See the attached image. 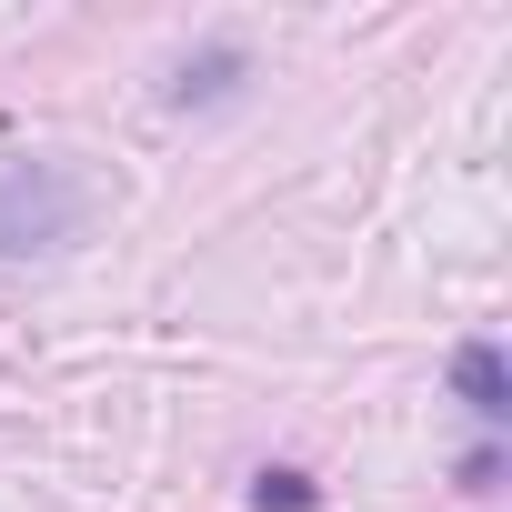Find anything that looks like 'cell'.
<instances>
[{"label":"cell","instance_id":"5b68a950","mask_svg":"<svg viewBox=\"0 0 512 512\" xmlns=\"http://www.w3.org/2000/svg\"><path fill=\"white\" fill-rule=\"evenodd\" d=\"M492 472H502V452L482 442V452H462V492H492Z\"/></svg>","mask_w":512,"mask_h":512},{"label":"cell","instance_id":"277c9868","mask_svg":"<svg viewBox=\"0 0 512 512\" xmlns=\"http://www.w3.org/2000/svg\"><path fill=\"white\" fill-rule=\"evenodd\" d=\"M322 492L302 482V472H262V482H251V512H312Z\"/></svg>","mask_w":512,"mask_h":512},{"label":"cell","instance_id":"7a4b0ae2","mask_svg":"<svg viewBox=\"0 0 512 512\" xmlns=\"http://www.w3.org/2000/svg\"><path fill=\"white\" fill-rule=\"evenodd\" d=\"M452 392H462L472 422H502V412H512V372H502V352H492V342H462V352H452Z\"/></svg>","mask_w":512,"mask_h":512},{"label":"cell","instance_id":"3957f363","mask_svg":"<svg viewBox=\"0 0 512 512\" xmlns=\"http://www.w3.org/2000/svg\"><path fill=\"white\" fill-rule=\"evenodd\" d=\"M241 71H251V61H241L231 41H211V51H191V61L171 71V101H181V111H191V101H221V91H241Z\"/></svg>","mask_w":512,"mask_h":512},{"label":"cell","instance_id":"6da1fadb","mask_svg":"<svg viewBox=\"0 0 512 512\" xmlns=\"http://www.w3.org/2000/svg\"><path fill=\"white\" fill-rule=\"evenodd\" d=\"M81 181L61 171V161H41V151H0V251H61L71 231H81Z\"/></svg>","mask_w":512,"mask_h":512}]
</instances>
